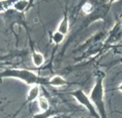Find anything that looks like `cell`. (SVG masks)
Wrapping results in <instances>:
<instances>
[{"label": "cell", "mask_w": 122, "mask_h": 118, "mask_svg": "<svg viewBox=\"0 0 122 118\" xmlns=\"http://www.w3.org/2000/svg\"><path fill=\"white\" fill-rule=\"evenodd\" d=\"M104 84H103V78H98L94 87L89 94V99L96 107L100 118H107L106 113V106L104 101Z\"/></svg>", "instance_id": "7a4b0ae2"}, {"label": "cell", "mask_w": 122, "mask_h": 118, "mask_svg": "<svg viewBox=\"0 0 122 118\" xmlns=\"http://www.w3.org/2000/svg\"><path fill=\"white\" fill-rule=\"evenodd\" d=\"M31 60L33 65L37 67H41L44 62H45V58L41 53H39V52H32V55H31Z\"/></svg>", "instance_id": "5b68a950"}, {"label": "cell", "mask_w": 122, "mask_h": 118, "mask_svg": "<svg viewBox=\"0 0 122 118\" xmlns=\"http://www.w3.org/2000/svg\"><path fill=\"white\" fill-rule=\"evenodd\" d=\"M3 78H13L18 80L23 81L27 85H49V79L41 78L36 73L27 70V69H6L3 72H0V79Z\"/></svg>", "instance_id": "6da1fadb"}, {"label": "cell", "mask_w": 122, "mask_h": 118, "mask_svg": "<svg viewBox=\"0 0 122 118\" xmlns=\"http://www.w3.org/2000/svg\"><path fill=\"white\" fill-rule=\"evenodd\" d=\"M70 94L79 102L81 105L85 106L89 111V112L91 113V115H93L95 118H100V115L98 114L97 111L96 107L94 106L93 102L90 101L89 97L82 90H75L72 91Z\"/></svg>", "instance_id": "3957f363"}, {"label": "cell", "mask_w": 122, "mask_h": 118, "mask_svg": "<svg viewBox=\"0 0 122 118\" xmlns=\"http://www.w3.org/2000/svg\"><path fill=\"white\" fill-rule=\"evenodd\" d=\"M64 37H65V35H63V34H61L60 32H58V31H56L52 34V42L54 43L55 44H60L61 43L63 42V40H64Z\"/></svg>", "instance_id": "8fae6325"}, {"label": "cell", "mask_w": 122, "mask_h": 118, "mask_svg": "<svg viewBox=\"0 0 122 118\" xmlns=\"http://www.w3.org/2000/svg\"><path fill=\"white\" fill-rule=\"evenodd\" d=\"M55 111L50 108L48 111H45V112H37L35 113L32 118H51L52 115H54Z\"/></svg>", "instance_id": "30bf717a"}, {"label": "cell", "mask_w": 122, "mask_h": 118, "mask_svg": "<svg viewBox=\"0 0 122 118\" xmlns=\"http://www.w3.org/2000/svg\"><path fill=\"white\" fill-rule=\"evenodd\" d=\"M66 83H67V81L61 76H54L49 79V85L52 86V87H62V86L66 85Z\"/></svg>", "instance_id": "8992f818"}, {"label": "cell", "mask_w": 122, "mask_h": 118, "mask_svg": "<svg viewBox=\"0 0 122 118\" xmlns=\"http://www.w3.org/2000/svg\"><path fill=\"white\" fill-rule=\"evenodd\" d=\"M38 104H39V107L41 109V112H45V111H48L50 108V103L49 101H47L46 98H44L42 96H40L38 98Z\"/></svg>", "instance_id": "9c48e42d"}, {"label": "cell", "mask_w": 122, "mask_h": 118, "mask_svg": "<svg viewBox=\"0 0 122 118\" xmlns=\"http://www.w3.org/2000/svg\"><path fill=\"white\" fill-rule=\"evenodd\" d=\"M40 85H33L31 86V88L30 89L28 95H27V101L28 102H31L38 100V98L40 97Z\"/></svg>", "instance_id": "277c9868"}, {"label": "cell", "mask_w": 122, "mask_h": 118, "mask_svg": "<svg viewBox=\"0 0 122 118\" xmlns=\"http://www.w3.org/2000/svg\"><path fill=\"white\" fill-rule=\"evenodd\" d=\"M82 9H83L84 13H86V14H90V13L92 12V10H93V6H92V4H90L89 2H86V4L83 6Z\"/></svg>", "instance_id": "7c38bea8"}, {"label": "cell", "mask_w": 122, "mask_h": 118, "mask_svg": "<svg viewBox=\"0 0 122 118\" xmlns=\"http://www.w3.org/2000/svg\"><path fill=\"white\" fill-rule=\"evenodd\" d=\"M117 89H118V90H119V91H121V92H122V83H120V84H119V86H118V88H117Z\"/></svg>", "instance_id": "4fadbf2b"}, {"label": "cell", "mask_w": 122, "mask_h": 118, "mask_svg": "<svg viewBox=\"0 0 122 118\" xmlns=\"http://www.w3.org/2000/svg\"><path fill=\"white\" fill-rule=\"evenodd\" d=\"M29 5H30L29 1H16V2H13L12 7L18 12H24L28 8Z\"/></svg>", "instance_id": "ba28073f"}, {"label": "cell", "mask_w": 122, "mask_h": 118, "mask_svg": "<svg viewBox=\"0 0 122 118\" xmlns=\"http://www.w3.org/2000/svg\"><path fill=\"white\" fill-rule=\"evenodd\" d=\"M57 31L60 32L63 35H66L69 31V19L66 16L63 17V19L61 20V22L59 23V26L57 28Z\"/></svg>", "instance_id": "52a82bcc"}, {"label": "cell", "mask_w": 122, "mask_h": 118, "mask_svg": "<svg viewBox=\"0 0 122 118\" xmlns=\"http://www.w3.org/2000/svg\"><path fill=\"white\" fill-rule=\"evenodd\" d=\"M121 26H122V23H121Z\"/></svg>", "instance_id": "5bb4252c"}]
</instances>
